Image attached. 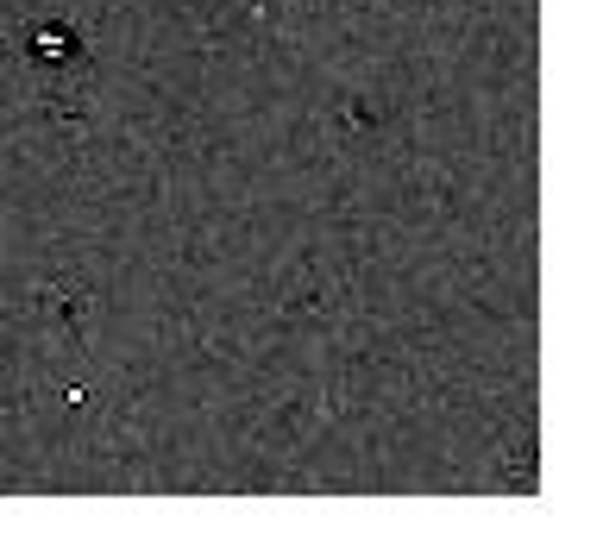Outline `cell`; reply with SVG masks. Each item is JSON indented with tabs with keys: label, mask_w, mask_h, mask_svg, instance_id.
I'll return each instance as SVG.
<instances>
[{
	"label": "cell",
	"mask_w": 603,
	"mask_h": 559,
	"mask_svg": "<svg viewBox=\"0 0 603 559\" xmlns=\"http://www.w3.org/2000/svg\"><path fill=\"white\" fill-rule=\"evenodd\" d=\"M38 51H45V57H51V51H69V38H63V32H38Z\"/></svg>",
	"instance_id": "cell-1"
}]
</instances>
